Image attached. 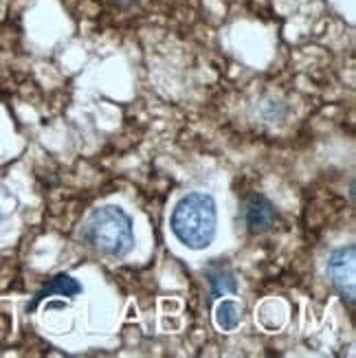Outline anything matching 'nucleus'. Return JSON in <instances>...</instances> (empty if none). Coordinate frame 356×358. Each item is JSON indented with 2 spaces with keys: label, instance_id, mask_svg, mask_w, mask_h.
<instances>
[{
  "label": "nucleus",
  "instance_id": "obj_3",
  "mask_svg": "<svg viewBox=\"0 0 356 358\" xmlns=\"http://www.w3.org/2000/svg\"><path fill=\"white\" fill-rule=\"evenodd\" d=\"M354 268H356V246H343L336 248L328 259V279L334 286V290L341 294L343 301H348L350 308H354L356 290H354Z\"/></svg>",
  "mask_w": 356,
  "mask_h": 358
},
{
  "label": "nucleus",
  "instance_id": "obj_7",
  "mask_svg": "<svg viewBox=\"0 0 356 358\" xmlns=\"http://www.w3.org/2000/svg\"><path fill=\"white\" fill-rule=\"evenodd\" d=\"M240 321H242V310L236 301H222L215 308V323L222 330H236Z\"/></svg>",
  "mask_w": 356,
  "mask_h": 358
},
{
  "label": "nucleus",
  "instance_id": "obj_9",
  "mask_svg": "<svg viewBox=\"0 0 356 358\" xmlns=\"http://www.w3.org/2000/svg\"><path fill=\"white\" fill-rule=\"evenodd\" d=\"M0 217H3V215H0Z\"/></svg>",
  "mask_w": 356,
  "mask_h": 358
},
{
  "label": "nucleus",
  "instance_id": "obj_6",
  "mask_svg": "<svg viewBox=\"0 0 356 358\" xmlns=\"http://www.w3.org/2000/svg\"><path fill=\"white\" fill-rule=\"evenodd\" d=\"M209 277V286H211V294L213 297H225L227 292H238V282L236 275L227 266H211L207 271Z\"/></svg>",
  "mask_w": 356,
  "mask_h": 358
},
{
  "label": "nucleus",
  "instance_id": "obj_2",
  "mask_svg": "<svg viewBox=\"0 0 356 358\" xmlns=\"http://www.w3.org/2000/svg\"><path fill=\"white\" fill-rule=\"evenodd\" d=\"M82 238L95 251L111 257H121L130 253L134 246L132 217L115 205L99 207L88 215Z\"/></svg>",
  "mask_w": 356,
  "mask_h": 358
},
{
  "label": "nucleus",
  "instance_id": "obj_4",
  "mask_svg": "<svg viewBox=\"0 0 356 358\" xmlns=\"http://www.w3.org/2000/svg\"><path fill=\"white\" fill-rule=\"evenodd\" d=\"M275 220H277L275 207L266 196L253 194L246 198L242 207V222L246 231L253 233V236H259V233H266L275 224Z\"/></svg>",
  "mask_w": 356,
  "mask_h": 358
},
{
  "label": "nucleus",
  "instance_id": "obj_1",
  "mask_svg": "<svg viewBox=\"0 0 356 358\" xmlns=\"http://www.w3.org/2000/svg\"><path fill=\"white\" fill-rule=\"evenodd\" d=\"M172 231L180 244L194 251L207 248L218 231V207L209 194L194 192L178 200L172 213Z\"/></svg>",
  "mask_w": 356,
  "mask_h": 358
},
{
  "label": "nucleus",
  "instance_id": "obj_8",
  "mask_svg": "<svg viewBox=\"0 0 356 358\" xmlns=\"http://www.w3.org/2000/svg\"><path fill=\"white\" fill-rule=\"evenodd\" d=\"M115 3H117L119 7H130V5L136 3V0H115Z\"/></svg>",
  "mask_w": 356,
  "mask_h": 358
},
{
  "label": "nucleus",
  "instance_id": "obj_5",
  "mask_svg": "<svg viewBox=\"0 0 356 358\" xmlns=\"http://www.w3.org/2000/svg\"><path fill=\"white\" fill-rule=\"evenodd\" d=\"M80 292H82V284H77L71 275L59 273V275H55L51 282L36 294V299L29 303V310H36L38 303L44 301V299H49L51 294H62V297H75V294H80Z\"/></svg>",
  "mask_w": 356,
  "mask_h": 358
}]
</instances>
